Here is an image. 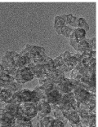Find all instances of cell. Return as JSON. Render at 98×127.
Instances as JSON below:
<instances>
[{"label": "cell", "instance_id": "1", "mask_svg": "<svg viewBox=\"0 0 98 127\" xmlns=\"http://www.w3.org/2000/svg\"><path fill=\"white\" fill-rule=\"evenodd\" d=\"M56 89L60 95H65L68 93H72L74 91V86L72 84L70 78L69 79L65 77L61 82L56 84Z\"/></svg>", "mask_w": 98, "mask_h": 127}, {"label": "cell", "instance_id": "2", "mask_svg": "<svg viewBox=\"0 0 98 127\" xmlns=\"http://www.w3.org/2000/svg\"><path fill=\"white\" fill-rule=\"evenodd\" d=\"M13 54L14 51H7L5 52L4 56H2L1 64L3 67L4 70L11 71L15 68V63L13 60Z\"/></svg>", "mask_w": 98, "mask_h": 127}, {"label": "cell", "instance_id": "3", "mask_svg": "<svg viewBox=\"0 0 98 127\" xmlns=\"http://www.w3.org/2000/svg\"><path fill=\"white\" fill-rule=\"evenodd\" d=\"M75 98L79 101V102L85 103L90 97L92 93L88 92L87 90H74L73 91Z\"/></svg>", "mask_w": 98, "mask_h": 127}, {"label": "cell", "instance_id": "4", "mask_svg": "<svg viewBox=\"0 0 98 127\" xmlns=\"http://www.w3.org/2000/svg\"><path fill=\"white\" fill-rule=\"evenodd\" d=\"M16 94L21 98L23 103L32 101L33 99V91L30 89H21L18 91H16Z\"/></svg>", "mask_w": 98, "mask_h": 127}, {"label": "cell", "instance_id": "5", "mask_svg": "<svg viewBox=\"0 0 98 127\" xmlns=\"http://www.w3.org/2000/svg\"><path fill=\"white\" fill-rule=\"evenodd\" d=\"M18 73L21 74V76L22 77L23 80H24L25 82H30V81H32L34 77V75L32 73V71L30 70V68H27V67L21 68L18 71Z\"/></svg>", "mask_w": 98, "mask_h": 127}, {"label": "cell", "instance_id": "6", "mask_svg": "<svg viewBox=\"0 0 98 127\" xmlns=\"http://www.w3.org/2000/svg\"><path fill=\"white\" fill-rule=\"evenodd\" d=\"M39 112H42L47 115H49L51 113V107L49 105V103H46L44 99H42L41 100L39 101Z\"/></svg>", "mask_w": 98, "mask_h": 127}, {"label": "cell", "instance_id": "7", "mask_svg": "<svg viewBox=\"0 0 98 127\" xmlns=\"http://www.w3.org/2000/svg\"><path fill=\"white\" fill-rule=\"evenodd\" d=\"M66 15L62 16H57L55 17V21H54V28H62L63 26L66 25L65 22Z\"/></svg>", "mask_w": 98, "mask_h": 127}, {"label": "cell", "instance_id": "8", "mask_svg": "<svg viewBox=\"0 0 98 127\" xmlns=\"http://www.w3.org/2000/svg\"><path fill=\"white\" fill-rule=\"evenodd\" d=\"M30 70L32 71V73H34V77H37L38 75L44 73V65L37 64H35V63H34V65L33 66V67L30 68Z\"/></svg>", "mask_w": 98, "mask_h": 127}, {"label": "cell", "instance_id": "9", "mask_svg": "<svg viewBox=\"0 0 98 127\" xmlns=\"http://www.w3.org/2000/svg\"><path fill=\"white\" fill-rule=\"evenodd\" d=\"M57 70H59L60 72H62V73H65V72H69V71H72L74 69V65L70 64L69 61H65L64 64L60 66L59 68H56Z\"/></svg>", "mask_w": 98, "mask_h": 127}, {"label": "cell", "instance_id": "10", "mask_svg": "<svg viewBox=\"0 0 98 127\" xmlns=\"http://www.w3.org/2000/svg\"><path fill=\"white\" fill-rule=\"evenodd\" d=\"M74 30L71 29L70 27L67 26V25H65V26H63L61 28V35H63L65 37H68V38H70V36L74 33Z\"/></svg>", "mask_w": 98, "mask_h": 127}, {"label": "cell", "instance_id": "11", "mask_svg": "<svg viewBox=\"0 0 98 127\" xmlns=\"http://www.w3.org/2000/svg\"><path fill=\"white\" fill-rule=\"evenodd\" d=\"M74 35H75V37H76V38L79 40V41H80V40L85 38L87 32L82 30V29L77 28L74 30Z\"/></svg>", "mask_w": 98, "mask_h": 127}, {"label": "cell", "instance_id": "12", "mask_svg": "<svg viewBox=\"0 0 98 127\" xmlns=\"http://www.w3.org/2000/svg\"><path fill=\"white\" fill-rule=\"evenodd\" d=\"M54 120V118L52 117L49 116H46L45 117H44L43 119H41L39 121L40 122H41V125L43 126V127H50L51 125V122Z\"/></svg>", "mask_w": 98, "mask_h": 127}, {"label": "cell", "instance_id": "13", "mask_svg": "<svg viewBox=\"0 0 98 127\" xmlns=\"http://www.w3.org/2000/svg\"><path fill=\"white\" fill-rule=\"evenodd\" d=\"M67 120H68V123L70 124V126H71L72 124H75V123L80 122V117H79L77 112H74L73 114H71Z\"/></svg>", "mask_w": 98, "mask_h": 127}, {"label": "cell", "instance_id": "14", "mask_svg": "<svg viewBox=\"0 0 98 127\" xmlns=\"http://www.w3.org/2000/svg\"><path fill=\"white\" fill-rule=\"evenodd\" d=\"M78 28L82 29V30H83L86 32L89 30V25L87 23V21H85L84 18H83V17L79 18V25H78Z\"/></svg>", "mask_w": 98, "mask_h": 127}, {"label": "cell", "instance_id": "15", "mask_svg": "<svg viewBox=\"0 0 98 127\" xmlns=\"http://www.w3.org/2000/svg\"><path fill=\"white\" fill-rule=\"evenodd\" d=\"M10 103H12V104L16 105V106H20L21 104V103H23V101L21 99V98L16 93H14L13 95H12V99H11V101L9 102Z\"/></svg>", "mask_w": 98, "mask_h": 127}, {"label": "cell", "instance_id": "16", "mask_svg": "<svg viewBox=\"0 0 98 127\" xmlns=\"http://www.w3.org/2000/svg\"><path fill=\"white\" fill-rule=\"evenodd\" d=\"M1 95H2V96L3 97L6 103H9L11 99H12V95H13V94L10 93V92H8L6 90H3V89H2L1 91Z\"/></svg>", "mask_w": 98, "mask_h": 127}, {"label": "cell", "instance_id": "17", "mask_svg": "<svg viewBox=\"0 0 98 127\" xmlns=\"http://www.w3.org/2000/svg\"><path fill=\"white\" fill-rule=\"evenodd\" d=\"M63 64H64V60L61 59V57L60 56H57L56 58H55L53 60V65L55 68H59L60 66H61Z\"/></svg>", "mask_w": 98, "mask_h": 127}, {"label": "cell", "instance_id": "18", "mask_svg": "<svg viewBox=\"0 0 98 127\" xmlns=\"http://www.w3.org/2000/svg\"><path fill=\"white\" fill-rule=\"evenodd\" d=\"M0 78H1L4 82H14L15 79L13 77H11V76L7 74H4V73H1L0 74Z\"/></svg>", "mask_w": 98, "mask_h": 127}, {"label": "cell", "instance_id": "19", "mask_svg": "<svg viewBox=\"0 0 98 127\" xmlns=\"http://www.w3.org/2000/svg\"><path fill=\"white\" fill-rule=\"evenodd\" d=\"M87 41L88 43V47L91 48L93 51H96V37L87 39Z\"/></svg>", "mask_w": 98, "mask_h": 127}, {"label": "cell", "instance_id": "20", "mask_svg": "<svg viewBox=\"0 0 98 127\" xmlns=\"http://www.w3.org/2000/svg\"><path fill=\"white\" fill-rule=\"evenodd\" d=\"M77 112V110H76V109H74L73 107H72V108L67 109V110L63 111V114H64V117L66 118V119H68L69 117H70L71 114H73L74 112Z\"/></svg>", "mask_w": 98, "mask_h": 127}, {"label": "cell", "instance_id": "21", "mask_svg": "<svg viewBox=\"0 0 98 127\" xmlns=\"http://www.w3.org/2000/svg\"><path fill=\"white\" fill-rule=\"evenodd\" d=\"M51 127H65V125L62 123L61 121L57 120V119H54L52 122H51ZM50 126V127H51Z\"/></svg>", "mask_w": 98, "mask_h": 127}, {"label": "cell", "instance_id": "22", "mask_svg": "<svg viewBox=\"0 0 98 127\" xmlns=\"http://www.w3.org/2000/svg\"><path fill=\"white\" fill-rule=\"evenodd\" d=\"M79 103L80 102L76 99L75 96H74V98H73V99H72V100L70 101V104L72 105V107H73L74 109H76V110H78V108H79Z\"/></svg>", "mask_w": 98, "mask_h": 127}, {"label": "cell", "instance_id": "23", "mask_svg": "<svg viewBox=\"0 0 98 127\" xmlns=\"http://www.w3.org/2000/svg\"><path fill=\"white\" fill-rule=\"evenodd\" d=\"M60 57H61V59L65 61H68L69 60H70V56H71V53H70L69 51H65V52H63L61 55L60 56Z\"/></svg>", "mask_w": 98, "mask_h": 127}, {"label": "cell", "instance_id": "24", "mask_svg": "<svg viewBox=\"0 0 98 127\" xmlns=\"http://www.w3.org/2000/svg\"><path fill=\"white\" fill-rule=\"evenodd\" d=\"M70 44L77 51L78 47H79V40L78 39H70Z\"/></svg>", "mask_w": 98, "mask_h": 127}, {"label": "cell", "instance_id": "25", "mask_svg": "<svg viewBox=\"0 0 98 127\" xmlns=\"http://www.w3.org/2000/svg\"><path fill=\"white\" fill-rule=\"evenodd\" d=\"M79 70H77V69H73V70L71 71V73H70V79H75L77 76L79 75Z\"/></svg>", "mask_w": 98, "mask_h": 127}, {"label": "cell", "instance_id": "26", "mask_svg": "<svg viewBox=\"0 0 98 127\" xmlns=\"http://www.w3.org/2000/svg\"><path fill=\"white\" fill-rule=\"evenodd\" d=\"M46 116H48V115H47V114H45V113H44V112H38V114H37L36 117L38 118V120H39V121H40L41 119H43L44 117H45Z\"/></svg>", "mask_w": 98, "mask_h": 127}, {"label": "cell", "instance_id": "27", "mask_svg": "<svg viewBox=\"0 0 98 127\" xmlns=\"http://www.w3.org/2000/svg\"><path fill=\"white\" fill-rule=\"evenodd\" d=\"M96 56H97V51H93L90 54V56L92 57V58H94L96 59Z\"/></svg>", "mask_w": 98, "mask_h": 127}, {"label": "cell", "instance_id": "28", "mask_svg": "<svg viewBox=\"0 0 98 127\" xmlns=\"http://www.w3.org/2000/svg\"><path fill=\"white\" fill-rule=\"evenodd\" d=\"M70 127H82V125H81V123L79 122V123H75V124H72Z\"/></svg>", "mask_w": 98, "mask_h": 127}, {"label": "cell", "instance_id": "29", "mask_svg": "<svg viewBox=\"0 0 98 127\" xmlns=\"http://www.w3.org/2000/svg\"><path fill=\"white\" fill-rule=\"evenodd\" d=\"M55 30H56L57 34H59V35L61 34V28H60V27L59 28H55Z\"/></svg>", "mask_w": 98, "mask_h": 127}, {"label": "cell", "instance_id": "30", "mask_svg": "<svg viewBox=\"0 0 98 127\" xmlns=\"http://www.w3.org/2000/svg\"><path fill=\"white\" fill-rule=\"evenodd\" d=\"M2 71H3V67H2V64H1V63H0V74L2 73Z\"/></svg>", "mask_w": 98, "mask_h": 127}, {"label": "cell", "instance_id": "31", "mask_svg": "<svg viewBox=\"0 0 98 127\" xmlns=\"http://www.w3.org/2000/svg\"><path fill=\"white\" fill-rule=\"evenodd\" d=\"M36 127H43V126L41 125V122H38V123H37V125H36Z\"/></svg>", "mask_w": 98, "mask_h": 127}, {"label": "cell", "instance_id": "32", "mask_svg": "<svg viewBox=\"0 0 98 127\" xmlns=\"http://www.w3.org/2000/svg\"></svg>", "mask_w": 98, "mask_h": 127}]
</instances>
